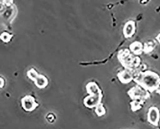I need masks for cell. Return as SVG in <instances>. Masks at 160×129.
Returning <instances> with one entry per match:
<instances>
[{
    "label": "cell",
    "mask_w": 160,
    "mask_h": 129,
    "mask_svg": "<svg viewBox=\"0 0 160 129\" xmlns=\"http://www.w3.org/2000/svg\"><path fill=\"white\" fill-rule=\"evenodd\" d=\"M134 80L146 90H149L152 92L156 90L160 78L154 73L147 71L138 74Z\"/></svg>",
    "instance_id": "6da1fadb"
},
{
    "label": "cell",
    "mask_w": 160,
    "mask_h": 129,
    "mask_svg": "<svg viewBox=\"0 0 160 129\" xmlns=\"http://www.w3.org/2000/svg\"><path fill=\"white\" fill-rule=\"evenodd\" d=\"M28 78L34 81L37 87L40 89L44 88L48 84L47 78L42 75H39L34 69L32 68L28 72Z\"/></svg>",
    "instance_id": "7a4b0ae2"
},
{
    "label": "cell",
    "mask_w": 160,
    "mask_h": 129,
    "mask_svg": "<svg viewBox=\"0 0 160 129\" xmlns=\"http://www.w3.org/2000/svg\"><path fill=\"white\" fill-rule=\"evenodd\" d=\"M22 107L26 111H32L38 106L39 104L37 103L33 97L31 95H26L21 99Z\"/></svg>",
    "instance_id": "3957f363"
},
{
    "label": "cell",
    "mask_w": 160,
    "mask_h": 129,
    "mask_svg": "<svg viewBox=\"0 0 160 129\" xmlns=\"http://www.w3.org/2000/svg\"><path fill=\"white\" fill-rule=\"evenodd\" d=\"M93 95L89 96L84 99V104L86 107L92 108L99 105L102 99V94H91Z\"/></svg>",
    "instance_id": "277c9868"
},
{
    "label": "cell",
    "mask_w": 160,
    "mask_h": 129,
    "mask_svg": "<svg viewBox=\"0 0 160 129\" xmlns=\"http://www.w3.org/2000/svg\"><path fill=\"white\" fill-rule=\"evenodd\" d=\"M129 95L133 99H139V98H147L149 94L146 91L144 92L139 87H135L129 91Z\"/></svg>",
    "instance_id": "5b68a950"
},
{
    "label": "cell",
    "mask_w": 160,
    "mask_h": 129,
    "mask_svg": "<svg viewBox=\"0 0 160 129\" xmlns=\"http://www.w3.org/2000/svg\"><path fill=\"white\" fill-rule=\"evenodd\" d=\"M159 111L158 109L156 107H151L149 109V113L148 115V120L151 123L154 125V126H157L158 121H159Z\"/></svg>",
    "instance_id": "8992f818"
},
{
    "label": "cell",
    "mask_w": 160,
    "mask_h": 129,
    "mask_svg": "<svg viewBox=\"0 0 160 129\" xmlns=\"http://www.w3.org/2000/svg\"><path fill=\"white\" fill-rule=\"evenodd\" d=\"M128 69V70L123 71L118 75L120 80L123 83H128L130 82L134 76L133 70L129 69Z\"/></svg>",
    "instance_id": "52a82bcc"
},
{
    "label": "cell",
    "mask_w": 160,
    "mask_h": 129,
    "mask_svg": "<svg viewBox=\"0 0 160 129\" xmlns=\"http://www.w3.org/2000/svg\"><path fill=\"white\" fill-rule=\"evenodd\" d=\"M135 30V23L132 21L127 22L124 27V34L126 37H130L133 35Z\"/></svg>",
    "instance_id": "ba28073f"
},
{
    "label": "cell",
    "mask_w": 160,
    "mask_h": 129,
    "mask_svg": "<svg viewBox=\"0 0 160 129\" xmlns=\"http://www.w3.org/2000/svg\"><path fill=\"white\" fill-rule=\"evenodd\" d=\"M131 51L136 55H139L142 53V45L139 42H135L132 44L130 46Z\"/></svg>",
    "instance_id": "9c48e42d"
},
{
    "label": "cell",
    "mask_w": 160,
    "mask_h": 129,
    "mask_svg": "<svg viewBox=\"0 0 160 129\" xmlns=\"http://www.w3.org/2000/svg\"><path fill=\"white\" fill-rule=\"evenodd\" d=\"M95 112L97 113V115L99 116L103 115L105 113V109L103 108L102 105H100V104L97 105V108L96 109Z\"/></svg>",
    "instance_id": "30bf717a"
},
{
    "label": "cell",
    "mask_w": 160,
    "mask_h": 129,
    "mask_svg": "<svg viewBox=\"0 0 160 129\" xmlns=\"http://www.w3.org/2000/svg\"><path fill=\"white\" fill-rule=\"evenodd\" d=\"M47 118L48 121H49V122H53V121H54V120H55V116L52 114H49V115H48V116H47V118Z\"/></svg>",
    "instance_id": "8fae6325"
},
{
    "label": "cell",
    "mask_w": 160,
    "mask_h": 129,
    "mask_svg": "<svg viewBox=\"0 0 160 129\" xmlns=\"http://www.w3.org/2000/svg\"><path fill=\"white\" fill-rule=\"evenodd\" d=\"M156 90H157V91H156V93L160 94V82H159V84H158V87H157Z\"/></svg>",
    "instance_id": "7c38bea8"
},
{
    "label": "cell",
    "mask_w": 160,
    "mask_h": 129,
    "mask_svg": "<svg viewBox=\"0 0 160 129\" xmlns=\"http://www.w3.org/2000/svg\"><path fill=\"white\" fill-rule=\"evenodd\" d=\"M157 38V40H158V41L160 43V34L158 35V36L157 37V38Z\"/></svg>",
    "instance_id": "4fadbf2b"
}]
</instances>
